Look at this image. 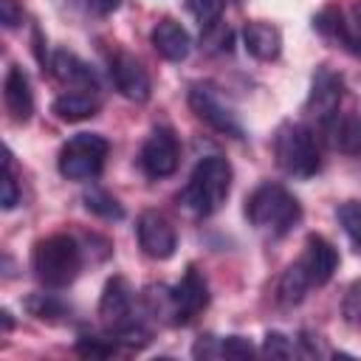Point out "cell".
Returning a JSON list of instances; mask_svg holds the SVG:
<instances>
[{
    "label": "cell",
    "mask_w": 361,
    "mask_h": 361,
    "mask_svg": "<svg viewBox=\"0 0 361 361\" xmlns=\"http://www.w3.org/2000/svg\"><path fill=\"white\" fill-rule=\"evenodd\" d=\"M336 271H338L336 245L322 234H310L305 240L302 254L285 268V274L279 279V288H276L279 302L282 305H299L310 288L327 285Z\"/></svg>",
    "instance_id": "obj_1"
},
{
    "label": "cell",
    "mask_w": 361,
    "mask_h": 361,
    "mask_svg": "<svg viewBox=\"0 0 361 361\" xmlns=\"http://www.w3.org/2000/svg\"><path fill=\"white\" fill-rule=\"evenodd\" d=\"M231 192V164L223 155H203L186 186L178 192V203L195 217H212L223 209Z\"/></svg>",
    "instance_id": "obj_2"
},
{
    "label": "cell",
    "mask_w": 361,
    "mask_h": 361,
    "mask_svg": "<svg viewBox=\"0 0 361 361\" xmlns=\"http://www.w3.org/2000/svg\"><path fill=\"white\" fill-rule=\"evenodd\" d=\"M245 217L248 223L268 234V237H285L290 234L302 220V206L290 189L274 180H262L248 197H245Z\"/></svg>",
    "instance_id": "obj_3"
},
{
    "label": "cell",
    "mask_w": 361,
    "mask_h": 361,
    "mask_svg": "<svg viewBox=\"0 0 361 361\" xmlns=\"http://www.w3.org/2000/svg\"><path fill=\"white\" fill-rule=\"evenodd\" d=\"M31 271L45 288H68L82 271V248L71 234H48L31 248Z\"/></svg>",
    "instance_id": "obj_4"
},
{
    "label": "cell",
    "mask_w": 361,
    "mask_h": 361,
    "mask_svg": "<svg viewBox=\"0 0 361 361\" xmlns=\"http://www.w3.org/2000/svg\"><path fill=\"white\" fill-rule=\"evenodd\" d=\"M274 158L288 178H313L322 169L316 133L305 121H282L274 133Z\"/></svg>",
    "instance_id": "obj_5"
},
{
    "label": "cell",
    "mask_w": 361,
    "mask_h": 361,
    "mask_svg": "<svg viewBox=\"0 0 361 361\" xmlns=\"http://www.w3.org/2000/svg\"><path fill=\"white\" fill-rule=\"evenodd\" d=\"M147 302L155 316H166L172 324H189L209 305L206 276L195 265H189L172 288H152V293H147Z\"/></svg>",
    "instance_id": "obj_6"
},
{
    "label": "cell",
    "mask_w": 361,
    "mask_h": 361,
    "mask_svg": "<svg viewBox=\"0 0 361 361\" xmlns=\"http://www.w3.org/2000/svg\"><path fill=\"white\" fill-rule=\"evenodd\" d=\"M99 316H102L107 336H113L116 341H121V344H144L147 341V330H144L141 319L135 316V293L124 276L107 279L102 299H99Z\"/></svg>",
    "instance_id": "obj_7"
},
{
    "label": "cell",
    "mask_w": 361,
    "mask_h": 361,
    "mask_svg": "<svg viewBox=\"0 0 361 361\" xmlns=\"http://www.w3.org/2000/svg\"><path fill=\"white\" fill-rule=\"evenodd\" d=\"M107 152H110V144L104 135L76 133L73 138H68L62 144L59 158H56V169L68 180H93L102 172Z\"/></svg>",
    "instance_id": "obj_8"
},
{
    "label": "cell",
    "mask_w": 361,
    "mask_h": 361,
    "mask_svg": "<svg viewBox=\"0 0 361 361\" xmlns=\"http://www.w3.org/2000/svg\"><path fill=\"white\" fill-rule=\"evenodd\" d=\"M189 107H192V113H195L200 121H206L212 130H217V133H223V135H234V138L243 135V124H240L234 107L223 99V93H220L214 85H209V82L192 85V87H189Z\"/></svg>",
    "instance_id": "obj_9"
},
{
    "label": "cell",
    "mask_w": 361,
    "mask_h": 361,
    "mask_svg": "<svg viewBox=\"0 0 361 361\" xmlns=\"http://www.w3.org/2000/svg\"><path fill=\"white\" fill-rule=\"evenodd\" d=\"M178 161H180V144H178L175 133L169 127H155L138 152L141 172L152 180H161L178 169Z\"/></svg>",
    "instance_id": "obj_10"
},
{
    "label": "cell",
    "mask_w": 361,
    "mask_h": 361,
    "mask_svg": "<svg viewBox=\"0 0 361 361\" xmlns=\"http://www.w3.org/2000/svg\"><path fill=\"white\" fill-rule=\"evenodd\" d=\"M341 96H344V79H341V73H336L330 65H319L313 71V79H310V93H307L305 110L319 124H327L338 113Z\"/></svg>",
    "instance_id": "obj_11"
},
{
    "label": "cell",
    "mask_w": 361,
    "mask_h": 361,
    "mask_svg": "<svg viewBox=\"0 0 361 361\" xmlns=\"http://www.w3.org/2000/svg\"><path fill=\"white\" fill-rule=\"evenodd\" d=\"M135 237H138L141 251L149 259H169L175 254V248H178L175 226L169 223L166 214H161L155 209H147V212L138 214V220H135Z\"/></svg>",
    "instance_id": "obj_12"
},
{
    "label": "cell",
    "mask_w": 361,
    "mask_h": 361,
    "mask_svg": "<svg viewBox=\"0 0 361 361\" xmlns=\"http://www.w3.org/2000/svg\"><path fill=\"white\" fill-rule=\"evenodd\" d=\"M107 68H110V79H113L116 90L124 99H130V102H147L149 99V93H152L149 73L133 54L113 51L110 59H107Z\"/></svg>",
    "instance_id": "obj_13"
},
{
    "label": "cell",
    "mask_w": 361,
    "mask_h": 361,
    "mask_svg": "<svg viewBox=\"0 0 361 361\" xmlns=\"http://www.w3.org/2000/svg\"><path fill=\"white\" fill-rule=\"evenodd\" d=\"M102 107V90L99 87H68L62 90L51 110L56 118L62 121H85V118H93Z\"/></svg>",
    "instance_id": "obj_14"
},
{
    "label": "cell",
    "mask_w": 361,
    "mask_h": 361,
    "mask_svg": "<svg viewBox=\"0 0 361 361\" xmlns=\"http://www.w3.org/2000/svg\"><path fill=\"white\" fill-rule=\"evenodd\" d=\"M149 42H152V48H155L166 62H183V59L189 56V51H192V37H189V31H186L178 20H172V17H164V20H158V23L152 25Z\"/></svg>",
    "instance_id": "obj_15"
},
{
    "label": "cell",
    "mask_w": 361,
    "mask_h": 361,
    "mask_svg": "<svg viewBox=\"0 0 361 361\" xmlns=\"http://www.w3.org/2000/svg\"><path fill=\"white\" fill-rule=\"evenodd\" d=\"M313 28H316L322 37H327V39L338 42L341 48H347L350 54H361V37H358V31H355V25H353V17L344 14L341 8L324 6V8L313 17Z\"/></svg>",
    "instance_id": "obj_16"
},
{
    "label": "cell",
    "mask_w": 361,
    "mask_h": 361,
    "mask_svg": "<svg viewBox=\"0 0 361 361\" xmlns=\"http://www.w3.org/2000/svg\"><path fill=\"white\" fill-rule=\"evenodd\" d=\"M3 102L14 121H28L34 113V90L28 82V73L20 65H11L3 79Z\"/></svg>",
    "instance_id": "obj_17"
},
{
    "label": "cell",
    "mask_w": 361,
    "mask_h": 361,
    "mask_svg": "<svg viewBox=\"0 0 361 361\" xmlns=\"http://www.w3.org/2000/svg\"><path fill=\"white\" fill-rule=\"evenodd\" d=\"M322 127H324L327 144L336 152H344V155H353V158L361 155V113H341L338 110Z\"/></svg>",
    "instance_id": "obj_18"
},
{
    "label": "cell",
    "mask_w": 361,
    "mask_h": 361,
    "mask_svg": "<svg viewBox=\"0 0 361 361\" xmlns=\"http://www.w3.org/2000/svg\"><path fill=\"white\" fill-rule=\"evenodd\" d=\"M243 45L254 59L274 62L282 54V34L276 25L254 20V23H245V28H243Z\"/></svg>",
    "instance_id": "obj_19"
},
{
    "label": "cell",
    "mask_w": 361,
    "mask_h": 361,
    "mask_svg": "<svg viewBox=\"0 0 361 361\" xmlns=\"http://www.w3.org/2000/svg\"><path fill=\"white\" fill-rule=\"evenodd\" d=\"M48 68L65 87H99L93 68L71 51H54L48 59Z\"/></svg>",
    "instance_id": "obj_20"
},
{
    "label": "cell",
    "mask_w": 361,
    "mask_h": 361,
    "mask_svg": "<svg viewBox=\"0 0 361 361\" xmlns=\"http://www.w3.org/2000/svg\"><path fill=\"white\" fill-rule=\"evenodd\" d=\"M251 353H254V347L243 336H223V338L203 336L192 347V355L195 358H248Z\"/></svg>",
    "instance_id": "obj_21"
},
{
    "label": "cell",
    "mask_w": 361,
    "mask_h": 361,
    "mask_svg": "<svg viewBox=\"0 0 361 361\" xmlns=\"http://www.w3.org/2000/svg\"><path fill=\"white\" fill-rule=\"evenodd\" d=\"M85 209L93 212V214H99V217H104V220H121L124 217L121 203L110 192H104V189H90L85 195Z\"/></svg>",
    "instance_id": "obj_22"
},
{
    "label": "cell",
    "mask_w": 361,
    "mask_h": 361,
    "mask_svg": "<svg viewBox=\"0 0 361 361\" xmlns=\"http://www.w3.org/2000/svg\"><path fill=\"white\" fill-rule=\"evenodd\" d=\"M186 8H189V14L197 20L200 31L209 34V31H214L217 23H220L223 0H186Z\"/></svg>",
    "instance_id": "obj_23"
},
{
    "label": "cell",
    "mask_w": 361,
    "mask_h": 361,
    "mask_svg": "<svg viewBox=\"0 0 361 361\" xmlns=\"http://www.w3.org/2000/svg\"><path fill=\"white\" fill-rule=\"evenodd\" d=\"M336 217H338V223H341L347 240L353 243V248L361 254V203H355V200L341 203V206L336 209Z\"/></svg>",
    "instance_id": "obj_24"
},
{
    "label": "cell",
    "mask_w": 361,
    "mask_h": 361,
    "mask_svg": "<svg viewBox=\"0 0 361 361\" xmlns=\"http://www.w3.org/2000/svg\"><path fill=\"white\" fill-rule=\"evenodd\" d=\"M25 307H28L31 316H37V319H42V322H56V319H62V316L68 313V307H65L54 293H34V296L25 302Z\"/></svg>",
    "instance_id": "obj_25"
},
{
    "label": "cell",
    "mask_w": 361,
    "mask_h": 361,
    "mask_svg": "<svg viewBox=\"0 0 361 361\" xmlns=\"http://www.w3.org/2000/svg\"><path fill=\"white\" fill-rule=\"evenodd\" d=\"M265 353H268V355H279V358L302 355V350L293 344V338H288V336H282V333H268V336H265Z\"/></svg>",
    "instance_id": "obj_26"
},
{
    "label": "cell",
    "mask_w": 361,
    "mask_h": 361,
    "mask_svg": "<svg viewBox=\"0 0 361 361\" xmlns=\"http://www.w3.org/2000/svg\"><path fill=\"white\" fill-rule=\"evenodd\" d=\"M20 203V192H17V178H14V166H11V152L6 155V175H3V209H14Z\"/></svg>",
    "instance_id": "obj_27"
},
{
    "label": "cell",
    "mask_w": 361,
    "mask_h": 361,
    "mask_svg": "<svg viewBox=\"0 0 361 361\" xmlns=\"http://www.w3.org/2000/svg\"><path fill=\"white\" fill-rule=\"evenodd\" d=\"M344 316L353 322V324H361V282L350 285L347 296H344Z\"/></svg>",
    "instance_id": "obj_28"
},
{
    "label": "cell",
    "mask_w": 361,
    "mask_h": 361,
    "mask_svg": "<svg viewBox=\"0 0 361 361\" xmlns=\"http://www.w3.org/2000/svg\"><path fill=\"white\" fill-rule=\"evenodd\" d=\"M0 14H3V25L6 28H14L23 20V11L14 6V0H0Z\"/></svg>",
    "instance_id": "obj_29"
},
{
    "label": "cell",
    "mask_w": 361,
    "mask_h": 361,
    "mask_svg": "<svg viewBox=\"0 0 361 361\" xmlns=\"http://www.w3.org/2000/svg\"><path fill=\"white\" fill-rule=\"evenodd\" d=\"M350 17H353V25H355V31H358V37H361V0H355Z\"/></svg>",
    "instance_id": "obj_30"
}]
</instances>
